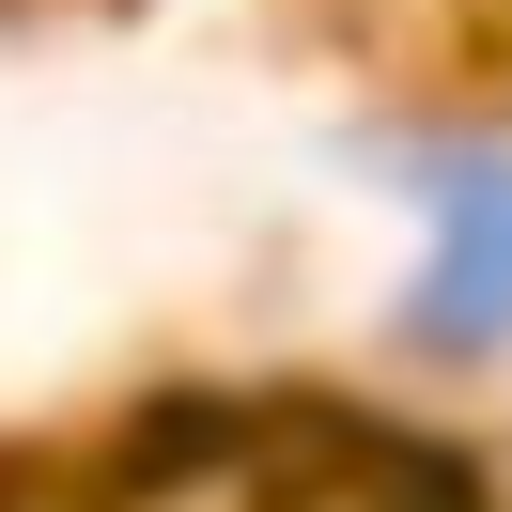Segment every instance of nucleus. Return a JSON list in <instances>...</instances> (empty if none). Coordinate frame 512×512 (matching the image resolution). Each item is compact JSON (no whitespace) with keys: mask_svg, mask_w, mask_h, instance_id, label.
Masks as SVG:
<instances>
[{"mask_svg":"<svg viewBox=\"0 0 512 512\" xmlns=\"http://www.w3.org/2000/svg\"><path fill=\"white\" fill-rule=\"evenodd\" d=\"M388 202L419 218L404 342L419 357H512V140H388Z\"/></svg>","mask_w":512,"mask_h":512,"instance_id":"obj_1","label":"nucleus"}]
</instances>
